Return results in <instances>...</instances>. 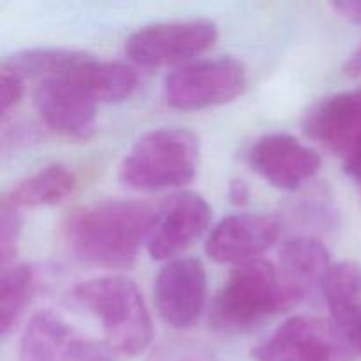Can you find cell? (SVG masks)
I'll use <instances>...</instances> for the list:
<instances>
[{
  "label": "cell",
  "mask_w": 361,
  "mask_h": 361,
  "mask_svg": "<svg viewBox=\"0 0 361 361\" xmlns=\"http://www.w3.org/2000/svg\"><path fill=\"white\" fill-rule=\"evenodd\" d=\"M155 210L133 200H104L76 208L62 224V236L76 257L97 267H133L150 235Z\"/></svg>",
  "instance_id": "6da1fadb"
},
{
  "label": "cell",
  "mask_w": 361,
  "mask_h": 361,
  "mask_svg": "<svg viewBox=\"0 0 361 361\" xmlns=\"http://www.w3.org/2000/svg\"><path fill=\"white\" fill-rule=\"evenodd\" d=\"M73 298L101 321L106 344L116 356L134 358L152 344L150 312L133 281L116 275L92 279L74 288Z\"/></svg>",
  "instance_id": "7a4b0ae2"
},
{
  "label": "cell",
  "mask_w": 361,
  "mask_h": 361,
  "mask_svg": "<svg viewBox=\"0 0 361 361\" xmlns=\"http://www.w3.org/2000/svg\"><path fill=\"white\" fill-rule=\"evenodd\" d=\"M200 162V140L182 127H161L143 134L120 164L127 187L159 190L182 187L194 178Z\"/></svg>",
  "instance_id": "3957f363"
},
{
  "label": "cell",
  "mask_w": 361,
  "mask_h": 361,
  "mask_svg": "<svg viewBox=\"0 0 361 361\" xmlns=\"http://www.w3.org/2000/svg\"><path fill=\"white\" fill-rule=\"evenodd\" d=\"M284 310L277 267L264 259L249 261L235 267L215 295L210 326L221 334H245L267 317Z\"/></svg>",
  "instance_id": "277c9868"
},
{
  "label": "cell",
  "mask_w": 361,
  "mask_h": 361,
  "mask_svg": "<svg viewBox=\"0 0 361 361\" xmlns=\"http://www.w3.org/2000/svg\"><path fill=\"white\" fill-rule=\"evenodd\" d=\"M247 80V67L233 56L192 60L166 76L164 97L183 111L214 108L242 95Z\"/></svg>",
  "instance_id": "5b68a950"
},
{
  "label": "cell",
  "mask_w": 361,
  "mask_h": 361,
  "mask_svg": "<svg viewBox=\"0 0 361 361\" xmlns=\"http://www.w3.org/2000/svg\"><path fill=\"white\" fill-rule=\"evenodd\" d=\"M351 351L331 321L295 316L256 345L252 356L256 361H349Z\"/></svg>",
  "instance_id": "8992f818"
},
{
  "label": "cell",
  "mask_w": 361,
  "mask_h": 361,
  "mask_svg": "<svg viewBox=\"0 0 361 361\" xmlns=\"http://www.w3.org/2000/svg\"><path fill=\"white\" fill-rule=\"evenodd\" d=\"M219 37L212 20H180L137 28L126 41V53L145 67L185 62L207 51Z\"/></svg>",
  "instance_id": "52a82bcc"
},
{
  "label": "cell",
  "mask_w": 361,
  "mask_h": 361,
  "mask_svg": "<svg viewBox=\"0 0 361 361\" xmlns=\"http://www.w3.org/2000/svg\"><path fill=\"white\" fill-rule=\"evenodd\" d=\"M20 361H116L106 342H97L56 314L39 312L25 328Z\"/></svg>",
  "instance_id": "ba28073f"
},
{
  "label": "cell",
  "mask_w": 361,
  "mask_h": 361,
  "mask_svg": "<svg viewBox=\"0 0 361 361\" xmlns=\"http://www.w3.org/2000/svg\"><path fill=\"white\" fill-rule=\"evenodd\" d=\"M212 221V208L196 192H175L155 210L147 249L157 261L169 259L203 236Z\"/></svg>",
  "instance_id": "9c48e42d"
},
{
  "label": "cell",
  "mask_w": 361,
  "mask_h": 361,
  "mask_svg": "<svg viewBox=\"0 0 361 361\" xmlns=\"http://www.w3.org/2000/svg\"><path fill=\"white\" fill-rule=\"evenodd\" d=\"M207 289V271L200 259H173L164 264L155 277V309L161 319L171 328H189L203 312Z\"/></svg>",
  "instance_id": "30bf717a"
},
{
  "label": "cell",
  "mask_w": 361,
  "mask_h": 361,
  "mask_svg": "<svg viewBox=\"0 0 361 361\" xmlns=\"http://www.w3.org/2000/svg\"><path fill=\"white\" fill-rule=\"evenodd\" d=\"M305 134L349 161L361 155V90L328 95L310 108L303 122Z\"/></svg>",
  "instance_id": "8fae6325"
},
{
  "label": "cell",
  "mask_w": 361,
  "mask_h": 361,
  "mask_svg": "<svg viewBox=\"0 0 361 361\" xmlns=\"http://www.w3.org/2000/svg\"><path fill=\"white\" fill-rule=\"evenodd\" d=\"M34 104L42 122L60 136L87 141L97 127V102L66 78L39 81Z\"/></svg>",
  "instance_id": "7c38bea8"
},
{
  "label": "cell",
  "mask_w": 361,
  "mask_h": 361,
  "mask_svg": "<svg viewBox=\"0 0 361 361\" xmlns=\"http://www.w3.org/2000/svg\"><path fill=\"white\" fill-rule=\"evenodd\" d=\"M249 164L268 183L282 190H296L321 168V157L289 134H270L250 147Z\"/></svg>",
  "instance_id": "4fadbf2b"
},
{
  "label": "cell",
  "mask_w": 361,
  "mask_h": 361,
  "mask_svg": "<svg viewBox=\"0 0 361 361\" xmlns=\"http://www.w3.org/2000/svg\"><path fill=\"white\" fill-rule=\"evenodd\" d=\"M281 236V222L271 215L236 214L222 219L207 240V254L221 264L259 259Z\"/></svg>",
  "instance_id": "5bb4252c"
},
{
  "label": "cell",
  "mask_w": 361,
  "mask_h": 361,
  "mask_svg": "<svg viewBox=\"0 0 361 361\" xmlns=\"http://www.w3.org/2000/svg\"><path fill=\"white\" fill-rule=\"evenodd\" d=\"M330 252L321 240L296 236L281 247L277 263L279 282L286 310L298 305L330 270Z\"/></svg>",
  "instance_id": "9a60e30c"
},
{
  "label": "cell",
  "mask_w": 361,
  "mask_h": 361,
  "mask_svg": "<svg viewBox=\"0 0 361 361\" xmlns=\"http://www.w3.org/2000/svg\"><path fill=\"white\" fill-rule=\"evenodd\" d=\"M321 288L331 323L356 351L361 338V264L355 261L331 264Z\"/></svg>",
  "instance_id": "2e32d148"
},
{
  "label": "cell",
  "mask_w": 361,
  "mask_h": 361,
  "mask_svg": "<svg viewBox=\"0 0 361 361\" xmlns=\"http://www.w3.org/2000/svg\"><path fill=\"white\" fill-rule=\"evenodd\" d=\"M66 80L74 81L95 102H118L133 94L137 85V74L126 63L99 60L87 53Z\"/></svg>",
  "instance_id": "e0dca14e"
},
{
  "label": "cell",
  "mask_w": 361,
  "mask_h": 361,
  "mask_svg": "<svg viewBox=\"0 0 361 361\" xmlns=\"http://www.w3.org/2000/svg\"><path fill=\"white\" fill-rule=\"evenodd\" d=\"M76 185L78 176L69 166L49 164L18 182L2 200L20 210L51 207L71 196Z\"/></svg>",
  "instance_id": "ac0fdd59"
},
{
  "label": "cell",
  "mask_w": 361,
  "mask_h": 361,
  "mask_svg": "<svg viewBox=\"0 0 361 361\" xmlns=\"http://www.w3.org/2000/svg\"><path fill=\"white\" fill-rule=\"evenodd\" d=\"M87 56L83 51L62 48H34L13 53L2 60L4 69L16 73L18 76L39 78V80H55L67 78L78 63Z\"/></svg>",
  "instance_id": "d6986e66"
},
{
  "label": "cell",
  "mask_w": 361,
  "mask_h": 361,
  "mask_svg": "<svg viewBox=\"0 0 361 361\" xmlns=\"http://www.w3.org/2000/svg\"><path fill=\"white\" fill-rule=\"evenodd\" d=\"M34 295V270L28 264H9L0 277V334L7 337L23 316Z\"/></svg>",
  "instance_id": "ffe728a7"
},
{
  "label": "cell",
  "mask_w": 361,
  "mask_h": 361,
  "mask_svg": "<svg viewBox=\"0 0 361 361\" xmlns=\"http://www.w3.org/2000/svg\"><path fill=\"white\" fill-rule=\"evenodd\" d=\"M21 229H23V219H21L20 208L2 200V204H0V263H2V268L9 267V263L16 256Z\"/></svg>",
  "instance_id": "44dd1931"
},
{
  "label": "cell",
  "mask_w": 361,
  "mask_h": 361,
  "mask_svg": "<svg viewBox=\"0 0 361 361\" xmlns=\"http://www.w3.org/2000/svg\"><path fill=\"white\" fill-rule=\"evenodd\" d=\"M147 361H221L210 351L189 342H171L159 345L150 353Z\"/></svg>",
  "instance_id": "7402d4cb"
},
{
  "label": "cell",
  "mask_w": 361,
  "mask_h": 361,
  "mask_svg": "<svg viewBox=\"0 0 361 361\" xmlns=\"http://www.w3.org/2000/svg\"><path fill=\"white\" fill-rule=\"evenodd\" d=\"M23 78L18 76L16 73L0 67V109L4 115H7V111L14 108L23 97Z\"/></svg>",
  "instance_id": "603a6c76"
},
{
  "label": "cell",
  "mask_w": 361,
  "mask_h": 361,
  "mask_svg": "<svg viewBox=\"0 0 361 361\" xmlns=\"http://www.w3.org/2000/svg\"><path fill=\"white\" fill-rule=\"evenodd\" d=\"M331 7L344 20L361 25V0H338V2L331 4Z\"/></svg>",
  "instance_id": "cb8c5ba5"
},
{
  "label": "cell",
  "mask_w": 361,
  "mask_h": 361,
  "mask_svg": "<svg viewBox=\"0 0 361 361\" xmlns=\"http://www.w3.org/2000/svg\"><path fill=\"white\" fill-rule=\"evenodd\" d=\"M228 196L229 201L236 207H243V204L249 203V197H250V189L247 185L245 180L242 178H235L229 182L228 187Z\"/></svg>",
  "instance_id": "d4e9b609"
},
{
  "label": "cell",
  "mask_w": 361,
  "mask_h": 361,
  "mask_svg": "<svg viewBox=\"0 0 361 361\" xmlns=\"http://www.w3.org/2000/svg\"><path fill=\"white\" fill-rule=\"evenodd\" d=\"M344 73L349 78H361V46L348 59L344 66Z\"/></svg>",
  "instance_id": "484cf974"
},
{
  "label": "cell",
  "mask_w": 361,
  "mask_h": 361,
  "mask_svg": "<svg viewBox=\"0 0 361 361\" xmlns=\"http://www.w3.org/2000/svg\"><path fill=\"white\" fill-rule=\"evenodd\" d=\"M344 169L345 173H348L349 176H351L353 180H355L356 183H360L361 185V155L355 159H349V161L344 162Z\"/></svg>",
  "instance_id": "4316f807"
}]
</instances>
